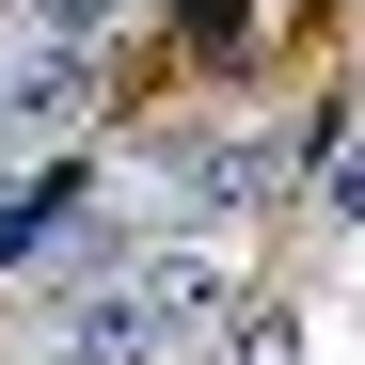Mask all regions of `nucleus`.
Returning a JSON list of instances; mask_svg holds the SVG:
<instances>
[{
    "instance_id": "3",
    "label": "nucleus",
    "mask_w": 365,
    "mask_h": 365,
    "mask_svg": "<svg viewBox=\"0 0 365 365\" xmlns=\"http://www.w3.org/2000/svg\"><path fill=\"white\" fill-rule=\"evenodd\" d=\"M207 365H302V302H255V286H238L222 334H207Z\"/></svg>"
},
{
    "instance_id": "5",
    "label": "nucleus",
    "mask_w": 365,
    "mask_h": 365,
    "mask_svg": "<svg viewBox=\"0 0 365 365\" xmlns=\"http://www.w3.org/2000/svg\"><path fill=\"white\" fill-rule=\"evenodd\" d=\"M318 222H334V238H365V111L318 143Z\"/></svg>"
},
{
    "instance_id": "2",
    "label": "nucleus",
    "mask_w": 365,
    "mask_h": 365,
    "mask_svg": "<svg viewBox=\"0 0 365 365\" xmlns=\"http://www.w3.org/2000/svg\"><path fill=\"white\" fill-rule=\"evenodd\" d=\"M80 111H96V64H64V48L0 64V128H80Z\"/></svg>"
},
{
    "instance_id": "4",
    "label": "nucleus",
    "mask_w": 365,
    "mask_h": 365,
    "mask_svg": "<svg viewBox=\"0 0 365 365\" xmlns=\"http://www.w3.org/2000/svg\"><path fill=\"white\" fill-rule=\"evenodd\" d=\"M32 48H64V64H111V32H128V0H16Z\"/></svg>"
},
{
    "instance_id": "1",
    "label": "nucleus",
    "mask_w": 365,
    "mask_h": 365,
    "mask_svg": "<svg viewBox=\"0 0 365 365\" xmlns=\"http://www.w3.org/2000/svg\"><path fill=\"white\" fill-rule=\"evenodd\" d=\"M270 175H286L270 128H207V143H175V159H159V207L191 222V238H222V222H255V207H270Z\"/></svg>"
}]
</instances>
